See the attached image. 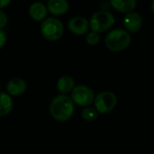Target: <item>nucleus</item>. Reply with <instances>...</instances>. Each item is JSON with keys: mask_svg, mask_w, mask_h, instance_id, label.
<instances>
[{"mask_svg": "<svg viewBox=\"0 0 154 154\" xmlns=\"http://www.w3.org/2000/svg\"><path fill=\"white\" fill-rule=\"evenodd\" d=\"M75 104L72 99L66 95L55 97L50 104V113L51 116L59 122L69 120L75 111Z\"/></svg>", "mask_w": 154, "mask_h": 154, "instance_id": "f257e3e1", "label": "nucleus"}, {"mask_svg": "<svg viewBox=\"0 0 154 154\" xmlns=\"http://www.w3.org/2000/svg\"><path fill=\"white\" fill-rule=\"evenodd\" d=\"M132 42V35L124 28L111 30L105 38L106 48L114 52L123 51L129 47Z\"/></svg>", "mask_w": 154, "mask_h": 154, "instance_id": "f03ea898", "label": "nucleus"}, {"mask_svg": "<svg viewBox=\"0 0 154 154\" xmlns=\"http://www.w3.org/2000/svg\"><path fill=\"white\" fill-rule=\"evenodd\" d=\"M116 18L109 11L99 10L95 12L89 20V26L91 31L101 33L109 31L115 24Z\"/></svg>", "mask_w": 154, "mask_h": 154, "instance_id": "7ed1b4c3", "label": "nucleus"}, {"mask_svg": "<svg viewBox=\"0 0 154 154\" xmlns=\"http://www.w3.org/2000/svg\"><path fill=\"white\" fill-rule=\"evenodd\" d=\"M41 32L43 38L50 42L60 40L64 33V26L60 20L56 17H49L42 21Z\"/></svg>", "mask_w": 154, "mask_h": 154, "instance_id": "20e7f679", "label": "nucleus"}, {"mask_svg": "<svg viewBox=\"0 0 154 154\" xmlns=\"http://www.w3.org/2000/svg\"><path fill=\"white\" fill-rule=\"evenodd\" d=\"M93 104L98 114H108L116 106L117 97L111 91H103L95 97Z\"/></svg>", "mask_w": 154, "mask_h": 154, "instance_id": "39448f33", "label": "nucleus"}, {"mask_svg": "<svg viewBox=\"0 0 154 154\" xmlns=\"http://www.w3.org/2000/svg\"><path fill=\"white\" fill-rule=\"evenodd\" d=\"M94 91L88 86L85 85H78L75 86L73 90L71 91L70 98L73 103L83 107L90 106L91 104L94 103L95 100Z\"/></svg>", "mask_w": 154, "mask_h": 154, "instance_id": "423d86ee", "label": "nucleus"}, {"mask_svg": "<svg viewBox=\"0 0 154 154\" xmlns=\"http://www.w3.org/2000/svg\"><path fill=\"white\" fill-rule=\"evenodd\" d=\"M143 23V21L142 15L135 11L125 14L123 20L124 29L131 34L138 32L142 29Z\"/></svg>", "mask_w": 154, "mask_h": 154, "instance_id": "0eeeda50", "label": "nucleus"}, {"mask_svg": "<svg viewBox=\"0 0 154 154\" xmlns=\"http://www.w3.org/2000/svg\"><path fill=\"white\" fill-rule=\"evenodd\" d=\"M68 28L71 33L81 36L88 32V30L90 29L89 21L82 16H74L69 19L68 23Z\"/></svg>", "mask_w": 154, "mask_h": 154, "instance_id": "6e6552de", "label": "nucleus"}, {"mask_svg": "<svg viewBox=\"0 0 154 154\" xmlns=\"http://www.w3.org/2000/svg\"><path fill=\"white\" fill-rule=\"evenodd\" d=\"M27 88L26 82L21 78H14L6 84V91L11 97H18L23 95Z\"/></svg>", "mask_w": 154, "mask_h": 154, "instance_id": "1a4fd4ad", "label": "nucleus"}, {"mask_svg": "<svg viewBox=\"0 0 154 154\" xmlns=\"http://www.w3.org/2000/svg\"><path fill=\"white\" fill-rule=\"evenodd\" d=\"M48 12L54 16H60L65 14L69 9V4L67 0H48Z\"/></svg>", "mask_w": 154, "mask_h": 154, "instance_id": "9d476101", "label": "nucleus"}, {"mask_svg": "<svg viewBox=\"0 0 154 154\" xmlns=\"http://www.w3.org/2000/svg\"><path fill=\"white\" fill-rule=\"evenodd\" d=\"M48 14L47 6L42 2H34L29 7V14L34 21H43Z\"/></svg>", "mask_w": 154, "mask_h": 154, "instance_id": "9b49d317", "label": "nucleus"}, {"mask_svg": "<svg viewBox=\"0 0 154 154\" xmlns=\"http://www.w3.org/2000/svg\"><path fill=\"white\" fill-rule=\"evenodd\" d=\"M110 3L112 8L122 14L134 11L137 5V0H110Z\"/></svg>", "mask_w": 154, "mask_h": 154, "instance_id": "f8f14e48", "label": "nucleus"}, {"mask_svg": "<svg viewBox=\"0 0 154 154\" xmlns=\"http://www.w3.org/2000/svg\"><path fill=\"white\" fill-rule=\"evenodd\" d=\"M75 88V80L69 75L60 77L57 81V89L60 95H66L73 90Z\"/></svg>", "mask_w": 154, "mask_h": 154, "instance_id": "ddd939ff", "label": "nucleus"}, {"mask_svg": "<svg viewBox=\"0 0 154 154\" xmlns=\"http://www.w3.org/2000/svg\"><path fill=\"white\" fill-rule=\"evenodd\" d=\"M14 108L12 97L5 92H0V116H5L11 113Z\"/></svg>", "mask_w": 154, "mask_h": 154, "instance_id": "4468645a", "label": "nucleus"}, {"mask_svg": "<svg viewBox=\"0 0 154 154\" xmlns=\"http://www.w3.org/2000/svg\"><path fill=\"white\" fill-rule=\"evenodd\" d=\"M98 116V112L97 111V109L95 107H85L82 112H81V117L83 118V120L87 121V122H92L95 121Z\"/></svg>", "mask_w": 154, "mask_h": 154, "instance_id": "2eb2a0df", "label": "nucleus"}, {"mask_svg": "<svg viewBox=\"0 0 154 154\" xmlns=\"http://www.w3.org/2000/svg\"><path fill=\"white\" fill-rule=\"evenodd\" d=\"M100 33L98 32H96L94 31H91V32H88L87 34H86V42L90 45V46H96L100 42Z\"/></svg>", "mask_w": 154, "mask_h": 154, "instance_id": "dca6fc26", "label": "nucleus"}, {"mask_svg": "<svg viewBox=\"0 0 154 154\" xmlns=\"http://www.w3.org/2000/svg\"><path fill=\"white\" fill-rule=\"evenodd\" d=\"M7 21H8V18H7L6 14L2 9H0V29H3L6 25Z\"/></svg>", "mask_w": 154, "mask_h": 154, "instance_id": "f3484780", "label": "nucleus"}, {"mask_svg": "<svg viewBox=\"0 0 154 154\" xmlns=\"http://www.w3.org/2000/svg\"><path fill=\"white\" fill-rule=\"evenodd\" d=\"M99 6H100V10H104V11H109L110 7H112L110 0H102L100 2Z\"/></svg>", "mask_w": 154, "mask_h": 154, "instance_id": "a211bd4d", "label": "nucleus"}, {"mask_svg": "<svg viewBox=\"0 0 154 154\" xmlns=\"http://www.w3.org/2000/svg\"><path fill=\"white\" fill-rule=\"evenodd\" d=\"M6 40H7V37H6L5 32L3 29H0V50L5 46Z\"/></svg>", "mask_w": 154, "mask_h": 154, "instance_id": "6ab92c4d", "label": "nucleus"}, {"mask_svg": "<svg viewBox=\"0 0 154 154\" xmlns=\"http://www.w3.org/2000/svg\"><path fill=\"white\" fill-rule=\"evenodd\" d=\"M10 2L11 0H0V9L5 8L10 4Z\"/></svg>", "mask_w": 154, "mask_h": 154, "instance_id": "aec40b11", "label": "nucleus"}, {"mask_svg": "<svg viewBox=\"0 0 154 154\" xmlns=\"http://www.w3.org/2000/svg\"><path fill=\"white\" fill-rule=\"evenodd\" d=\"M151 9H152V13L154 14V0H152V3H151Z\"/></svg>", "mask_w": 154, "mask_h": 154, "instance_id": "412c9836", "label": "nucleus"}]
</instances>
